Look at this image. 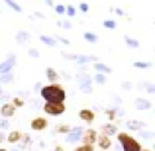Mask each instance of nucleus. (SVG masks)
Instances as JSON below:
<instances>
[{
  "instance_id": "nucleus-1",
  "label": "nucleus",
  "mask_w": 155,
  "mask_h": 151,
  "mask_svg": "<svg viewBox=\"0 0 155 151\" xmlns=\"http://www.w3.org/2000/svg\"><path fill=\"white\" fill-rule=\"evenodd\" d=\"M39 98L43 102H65L67 100V90H65V87H61L59 83L55 84H45V87H41V90H39Z\"/></svg>"
},
{
  "instance_id": "nucleus-2",
  "label": "nucleus",
  "mask_w": 155,
  "mask_h": 151,
  "mask_svg": "<svg viewBox=\"0 0 155 151\" xmlns=\"http://www.w3.org/2000/svg\"><path fill=\"white\" fill-rule=\"evenodd\" d=\"M116 140L120 143V149L122 151H141V141L137 137H134L130 132H118L116 133Z\"/></svg>"
},
{
  "instance_id": "nucleus-3",
  "label": "nucleus",
  "mask_w": 155,
  "mask_h": 151,
  "mask_svg": "<svg viewBox=\"0 0 155 151\" xmlns=\"http://www.w3.org/2000/svg\"><path fill=\"white\" fill-rule=\"evenodd\" d=\"M77 87L83 94H91L92 92V77L87 71H79L77 73Z\"/></svg>"
},
{
  "instance_id": "nucleus-4",
  "label": "nucleus",
  "mask_w": 155,
  "mask_h": 151,
  "mask_svg": "<svg viewBox=\"0 0 155 151\" xmlns=\"http://www.w3.org/2000/svg\"><path fill=\"white\" fill-rule=\"evenodd\" d=\"M67 112L65 102H43V114L47 116H63Z\"/></svg>"
},
{
  "instance_id": "nucleus-5",
  "label": "nucleus",
  "mask_w": 155,
  "mask_h": 151,
  "mask_svg": "<svg viewBox=\"0 0 155 151\" xmlns=\"http://www.w3.org/2000/svg\"><path fill=\"white\" fill-rule=\"evenodd\" d=\"M47 126H49V122H47L45 116H34L30 122V128L34 132H43V130H47Z\"/></svg>"
},
{
  "instance_id": "nucleus-6",
  "label": "nucleus",
  "mask_w": 155,
  "mask_h": 151,
  "mask_svg": "<svg viewBox=\"0 0 155 151\" xmlns=\"http://www.w3.org/2000/svg\"><path fill=\"white\" fill-rule=\"evenodd\" d=\"M96 140H98V132L88 128V130H84L83 137H81V143L83 145H96Z\"/></svg>"
},
{
  "instance_id": "nucleus-7",
  "label": "nucleus",
  "mask_w": 155,
  "mask_h": 151,
  "mask_svg": "<svg viewBox=\"0 0 155 151\" xmlns=\"http://www.w3.org/2000/svg\"><path fill=\"white\" fill-rule=\"evenodd\" d=\"M65 59H71L79 65H88V63H96V57L92 55H71V53H65Z\"/></svg>"
},
{
  "instance_id": "nucleus-8",
  "label": "nucleus",
  "mask_w": 155,
  "mask_h": 151,
  "mask_svg": "<svg viewBox=\"0 0 155 151\" xmlns=\"http://www.w3.org/2000/svg\"><path fill=\"white\" fill-rule=\"evenodd\" d=\"M83 133H84V128H81V126L71 128V132L65 136V137H67V143H79L81 137H83Z\"/></svg>"
},
{
  "instance_id": "nucleus-9",
  "label": "nucleus",
  "mask_w": 155,
  "mask_h": 151,
  "mask_svg": "<svg viewBox=\"0 0 155 151\" xmlns=\"http://www.w3.org/2000/svg\"><path fill=\"white\" fill-rule=\"evenodd\" d=\"M79 118H81V122H84V124L91 126L92 122L96 120V114H94L92 108H83V110H79Z\"/></svg>"
},
{
  "instance_id": "nucleus-10",
  "label": "nucleus",
  "mask_w": 155,
  "mask_h": 151,
  "mask_svg": "<svg viewBox=\"0 0 155 151\" xmlns=\"http://www.w3.org/2000/svg\"><path fill=\"white\" fill-rule=\"evenodd\" d=\"M96 145H98V149H102V151H110L112 149V137H108V136H104V133H100L98 132V140H96Z\"/></svg>"
},
{
  "instance_id": "nucleus-11",
  "label": "nucleus",
  "mask_w": 155,
  "mask_h": 151,
  "mask_svg": "<svg viewBox=\"0 0 155 151\" xmlns=\"http://www.w3.org/2000/svg\"><path fill=\"white\" fill-rule=\"evenodd\" d=\"M16 110H18V108H16V106L12 104V102H4V104L0 106V116L8 120V118H12V116L16 114Z\"/></svg>"
},
{
  "instance_id": "nucleus-12",
  "label": "nucleus",
  "mask_w": 155,
  "mask_h": 151,
  "mask_svg": "<svg viewBox=\"0 0 155 151\" xmlns=\"http://www.w3.org/2000/svg\"><path fill=\"white\" fill-rule=\"evenodd\" d=\"M22 137H24V132H22V130H12V132L6 136V141L10 145H18L20 141H22Z\"/></svg>"
},
{
  "instance_id": "nucleus-13",
  "label": "nucleus",
  "mask_w": 155,
  "mask_h": 151,
  "mask_svg": "<svg viewBox=\"0 0 155 151\" xmlns=\"http://www.w3.org/2000/svg\"><path fill=\"white\" fill-rule=\"evenodd\" d=\"M14 65H16V55H10L4 63H0V75H4V73H12Z\"/></svg>"
},
{
  "instance_id": "nucleus-14",
  "label": "nucleus",
  "mask_w": 155,
  "mask_h": 151,
  "mask_svg": "<svg viewBox=\"0 0 155 151\" xmlns=\"http://www.w3.org/2000/svg\"><path fill=\"white\" fill-rule=\"evenodd\" d=\"M98 130H100V133H104V136H108V137H112V136H116V133H118V126L112 124V122H110V124L100 126Z\"/></svg>"
},
{
  "instance_id": "nucleus-15",
  "label": "nucleus",
  "mask_w": 155,
  "mask_h": 151,
  "mask_svg": "<svg viewBox=\"0 0 155 151\" xmlns=\"http://www.w3.org/2000/svg\"><path fill=\"white\" fill-rule=\"evenodd\" d=\"M134 106H136L137 110H151L153 104L149 98H136V102H134Z\"/></svg>"
},
{
  "instance_id": "nucleus-16",
  "label": "nucleus",
  "mask_w": 155,
  "mask_h": 151,
  "mask_svg": "<svg viewBox=\"0 0 155 151\" xmlns=\"http://www.w3.org/2000/svg\"><path fill=\"white\" fill-rule=\"evenodd\" d=\"M45 77H47V80H49L51 84L59 83V73H57L53 67H47V69H45Z\"/></svg>"
},
{
  "instance_id": "nucleus-17",
  "label": "nucleus",
  "mask_w": 155,
  "mask_h": 151,
  "mask_svg": "<svg viewBox=\"0 0 155 151\" xmlns=\"http://www.w3.org/2000/svg\"><path fill=\"white\" fill-rule=\"evenodd\" d=\"M94 71H96V73H102V75H110V73H112V69H110L108 65L96 61V63H94Z\"/></svg>"
},
{
  "instance_id": "nucleus-18",
  "label": "nucleus",
  "mask_w": 155,
  "mask_h": 151,
  "mask_svg": "<svg viewBox=\"0 0 155 151\" xmlns=\"http://www.w3.org/2000/svg\"><path fill=\"white\" fill-rule=\"evenodd\" d=\"M128 128H130V130H134V132H140V130H145V122L132 120V122H128Z\"/></svg>"
},
{
  "instance_id": "nucleus-19",
  "label": "nucleus",
  "mask_w": 155,
  "mask_h": 151,
  "mask_svg": "<svg viewBox=\"0 0 155 151\" xmlns=\"http://www.w3.org/2000/svg\"><path fill=\"white\" fill-rule=\"evenodd\" d=\"M0 83H2V84L14 83V73H4V75H0Z\"/></svg>"
},
{
  "instance_id": "nucleus-20",
  "label": "nucleus",
  "mask_w": 155,
  "mask_h": 151,
  "mask_svg": "<svg viewBox=\"0 0 155 151\" xmlns=\"http://www.w3.org/2000/svg\"><path fill=\"white\" fill-rule=\"evenodd\" d=\"M124 41H126V45H128V47H132V49H137V47H140V41H137V39H132L130 35H126V38H124Z\"/></svg>"
},
{
  "instance_id": "nucleus-21",
  "label": "nucleus",
  "mask_w": 155,
  "mask_h": 151,
  "mask_svg": "<svg viewBox=\"0 0 155 151\" xmlns=\"http://www.w3.org/2000/svg\"><path fill=\"white\" fill-rule=\"evenodd\" d=\"M55 132H57V133H63V136H67V133L71 132V126H69V124H59V126L55 128Z\"/></svg>"
},
{
  "instance_id": "nucleus-22",
  "label": "nucleus",
  "mask_w": 155,
  "mask_h": 151,
  "mask_svg": "<svg viewBox=\"0 0 155 151\" xmlns=\"http://www.w3.org/2000/svg\"><path fill=\"white\" fill-rule=\"evenodd\" d=\"M104 114L108 116V120H112V122H114V120L118 118V114H120V112H118L116 108H106V112H104Z\"/></svg>"
},
{
  "instance_id": "nucleus-23",
  "label": "nucleus",
  "mask_w": 155,
  "mask_h": 151,
  "mask_svg": "<svg viewBox=\"0 0 155 151\" xmlns=\"http://www.w3.org/2000/svg\"><path fill=\"white\" fill-rule=\"evenodd\" d=\"M92 80H94L96 84H104L106 83V75H102V73H94V75H92Z\"/></svg>"
},
{
  "instance_id": "nucleus-24",
  "label": "nucleus",
  "mask_w": 155,
  "mask_h": 151,
  "mask_svg": "<svg viewBox=\"0 0 155 151\" xmlns=\"http://www.w3.org/2000/svg\"><path fill=\"white\" fill-rule=\"evenodd\" d=\"M39 39H41V43H45V45H49V47H55L57 45V41L53 38H49V35H41Z\"/></svg>"
},
{
  "instance_id": "nucleus-25",
  "label": "nucleus",
  "mask_w": 155,
  "mask_h": 151,
  "mask_svg": "<svg viewBox=\"0 0 155 151\" xmlns=\"http://www.w3.org/2000/svg\"><path fill=\"white\" fill-rule=\"evenodd\" d=\"M83 38H84V41H88V43H96V41H98L96 34H92V31H87V34H84Z\"/></svg>"
},
{
  "instance_id": "nucleus-26",
  "label": "nucleus",
  "mask_w": 155,
  "mask_h": 151,
  "mask_svg": "<svg viewBox=\"0 0 155 151\" xmlns=\"http://www.w3.org/2000/svg\"><path fill=\"white\" fill-rule=\"evenodd\" d=\"M31 143V137L28 136V133H24V137H22V141H20V149H26L28 145Z\"/></svg>"
},
{
  "instance_id": "nucleus-27",
  "label": "nucleus",
  "mask_w": 155,
  "mask_h": 151,
  "mask_svg": "<svg viewBox=\"0 0 155 151\" xmlns=\"http://www.w3.org/2000/svg\"><path fill=\"white\" fill-rule=\"evenodd\" d=\"M73 151H96L94 149V145H83V143H79V145H75V149Z\"/></svg>"
},
{
  "instance_id": "nucleus-28",
  "label": "nucleus",
  "mask_w": 155,
  "mask_h": 151,
  "mask_svg": "<svg viewBox=\"0 0 155 151\" xmlns=\"http://www.w3.org/2000/svg\"><path fill=\"white\" fill-rule=\"evenodd\" d=\"M18 43H26L28 39H30V34H28V31H18Z\"/></svg>"
},
{
  "instance_id": "nucleus-29",
  "label": "nucleus",
  "mask_w": 155,
  "mask_h": 151,
  "mask_svg": "<svg viewBox=\"0 0 155 151\" xmlns=\"http://www.w3.org/2000/svg\"><path fill=\"white\" fill-rule=\"evenodd\" d=\"M140 87H141V88H145L149 94H155V84H151V83H141Z\"/></svg>"
},
{
  "instance_id": "nucleus-30",
  "label": "nucleus",
  "mask_w": 155,
  "mask_h": 151,
  "mask_svg": "<svg viewBox=\"0 0 155 151\" xmlns=\"http://www.w3.org/2000/svg\"><path fill=\"white\" fill-rule=\"evenodd\" d=\"M4 2H6L8 6L12 8V10H16V12H22V6H20V4H16L14 0H4Z\"/></svg>"
},
{
  "instance_id": "nucleus-31",
  "label": "nucleus",
  "mask_w": 155,
  "mask_h": 151,
  "mask_svg": "<svg viewBox=\"0 0 155 151\" xmlns=\"http://www.w3.org/2000/svg\"><path fill=\"white\" fill-rule=\"evenodd\" d=\"M134 67H137V69H149V67H151V63H147V61H136Z\"/></svg>"
},
{
  "instance_id": "nucleus-32",
  "label": "nucleus",
  "mask_w": 155,
  "mask_h": 151,
  "mask_svg": "<svg viewBox=\"0 0 155 151\" xmlns=\"http://www.w3.org/2000/svg\"><path fill=\"white\" fill-rule=\"evenodd\" d=\"M10 102H12V104H14V106H16V108H22V106H24V104H26V102H24L22 98H12Z\"/></svg>"
},
{
  "instance_id": "nucleus-33",
  "label": "nucleus",
  "mask_w": 155,
  "mask_h": 151,
  "mask_svg": "<svg viewBox=\"0 0 155 151\" xmlns=\"http://www.w3.org/2000/svg\"><path fill=\"white\" fill-rule=\"evenodd\" d=\"M53 8H55L57 14H65V10H67V6H63V4H55Z\"/></svg>"
},
{
  "instance_id": "nucleus-34",
  "label": "nucleus",
  "mask_w": 155,
  "mask_h": 151,
  "mask_svg": "<svg viewBox=\"0 0 155 151\" xmlns=\"http://www.w3.org/2000/svg\"><path fill=\"white\" fill-rule=\"evenodd\" d=\"M104 28H108V30H114V28H116V22H114V20H104Z\"/></svg>"
},
{
  "instance_id": "nucleus-35",
  "label": "nucleus",
  "mask_w": 155,
  "mask_h": 151,
  "mask_svg": "<svg viewBox=\"0 0 155 151\" xmlns=\"http://www.w3.org/2000/svg\"><path fill=\"white\" fill-rule=\"evenodd\" d=\"M65 14H67V16H75V14H77V8H75V6H67Z\"/></svg>"
},
{
  "instance_id": "nucleus-36",
  "label": "nucleus",
  "mask_w": 155,
  "mask_h": 151,
  "mask_svg": "<svg viewBox=\"0 0 155 151\" xmlns=\"http://www.w3.org/2000/svg\"><path fill=\"white\" fill-rule=\"evenodd\" d=\"M79 10H81V12H88V4H87V2H81V4H79Z\"/></svg>"
},
{
  "instance_id": "nucleus-37",
  "label": "nucleus",
  "mask_w": 155,
  "mask_h": 151,
  "mask_svg": "<svg viewBox=\"0 0 155 151\" xmlns=\"http://www.w3.org/2000/svg\"><path fill=\"white\" fill-rule=\"evenodd\" d=\"M122 88H124V90H132V83H128V80L122 83Z\"/></svg>"
},
{
  "instance_id": "nucleus-38",
  "label": "nucleus",
  "mask_w": 155,
  "mask_h": 151,
  "mask_svg": "<svg viewBox=\"0 0 155 151\" xmlns=\"http://www.w3.org/2000/svg\"><path fill=\"white\" fill-rule=\"evenodd\" d=\"M30 57H34V59H35V57H39L38 49H30Z\"/></svg>"
},
{
  "instance_id": "nucleus-39",
  "label": "nucleus",
  "mask_w": 155,
  "mask_h": 151,
  "mask_svg": "<svg viewBox=\"0 0 155 151\" xmlns=\"http://www.w3.org/2000/svg\"><path fill=\"white\" fill-rule=\"evenodd\" d=\"M0 128H2V130H6V128H8V120H6V118L0 122Z\"/></svg>"
},
{
  "instance_id": "nucleus-40",
  "label": "nucleus",
  "mask_w": 155,
  "mask_h": 151,
  "mask_svg": "<svg viewBox=\"0 0 155 151\" xmlns=\"http://www.w3.org/2000/svg\"><path fill=\"white\" fill-rule=\"evenodd\" d=\"M4 141H6V133H4V132H0V145H2Z\"/></svg>"
},
{
  "instance_id": "nucleus-41",
  "label": "nucleus",
  "mask_w": 155,
  "mask_h": 151,
  "mask_svg": "<svg viewBox=\"0 0 155 151\" xmlns=\"http://www.w3.org/2000/svg\"><path fill=\"white\" fill-rule=\"evenodd\" d=\"M55 151H65V147L63 145H55Z\"/></svg>"
},
{
  "instance_id": "nucleus-42",
  "label": "nucleus",
  "mask_w": 155,
  "mask_h": 151,
  "mask_svg": "<svg viewBox=\"0 0 155 151\" xmlns=\"http://www.w3.org/2000/svg\"><path fill=\"white\" fill-rule=\"evenodd\" d=\"M0 151H8V149H4V147H0Z\"/></svg>"
},
{
  "instance_id": "nucleus-43",
  "label": "nucleus",
  "mask_w": 155,
  "mask_h": 151,
  "mask_svg": "<svg viewBox=\"0 0 155 151\" xmlns=\"http://www.w3.org/2000/svg\"><path fill=\"white\" fill-rule=\"evenodd\" d=\"M141 151H153V149H141Z\"/></svg>"
},
{
  "instance_id": "nucleus-44",
  "label": "nucleus",
  "mask_w": 155,
  "mask_h": 151,
  "mask_svg": "<svg viewBox=\"0 0 155 151\" xmlns=\"http://www.w3.org/2000/svg\"><path fill=\"white\" fill-rule=\"evenodd\" d=\"M0 96H2V88H0Z\"/></svg>"
},
{
  "instance_id": "nucleus-45",
  "label": "nucleus",
  "mask_w": 155,
  "mask_h": 151,
  "mask_svg": "<svg viewBox=\"0 0 155 151\" xmlns=\"http://www.w3.org/2000/svg\"><path fill=\"white\" fill-rule=\"evenodd\" d=\"M153 151H155V143H153Z\"/></svg>"
},
{
  "instance_id": "nucleus-46",
  "label": "nucleus",
  "mask_w": 155,
  "mask_h": 151,
  "mask_svg": "<svg viewBox=\"0 0 155 151\" xmlns=\"http://www.w3.org/2000/svg\"><path fill=\"white\" fill-rule=\"evenodd\" d=\"M98 151H102V149H98Z\"/></svg>"
},
{
  "instance_id": "nucleus-47",
  "label": "nucleus",
  "mask_w": 155,
  "mask_h": 151,
  "mask_svg": "<svg viewBox=\"0 0 155 151\" xmlns=\"http://www.w3.org/2000/svg\"><path fill=\"white\" fill-rule=\"evenodd\" d=\"M153 112H155V108H153Z\"/></svg>"
},
{
  "instance_id": "nucleus-48",
  "label": "nucleus",
  "mask_w": 155,
  "mask_h": 151,
  "mask_svg": "<svg viewBox=\"0 0 155 151\" xmlns=\"http://www.w3.org/2000/svg\"><path fill=\"white\" fill-rule=\"evenodd\" d=\"M110 151H112V149H110Z\"/></svg>"
}]
</instances>
